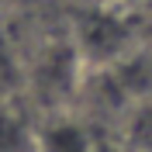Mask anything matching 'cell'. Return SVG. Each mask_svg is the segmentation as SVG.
Returning <instances> with one entry per match:
<instances>
[{"label":"cell","mask_w":152,"mask_h":152,"mask_svg":"<svg viewBox=\"0 0 152 152\" xmlns=\"http://www.w3.org/2000/svg\"><path fill=\"white\" fill-rule=\"evenodd\" d=\"M38 152H90V138L80 124L56 121L45 132H38Z\"/></svg>","instance_id":"7a4b0ae2"},{"label":"cell","mask_w":152,"mask_h":152,"mask_svg":"<svg viewBox=\"0 0 152 152\" xmlns=\"http://www.w3.org/2000/svg\"><path fill=\"white\" fill-rule=\"evenodd\" d=\"M0 152H38V132L10 100H0Z\"/></svg>","instance_id":"6da1fadb"}]
</instances>
